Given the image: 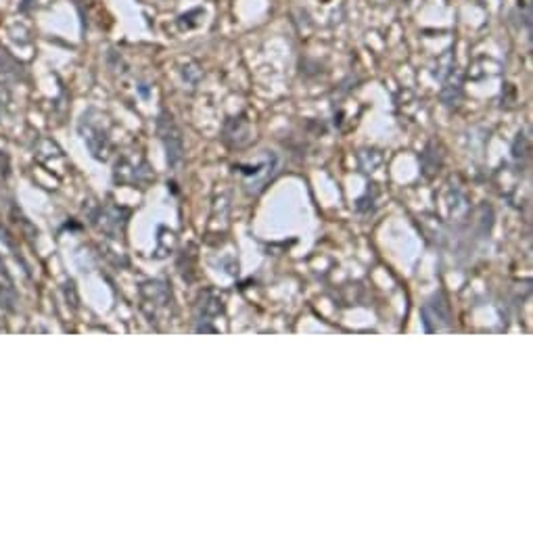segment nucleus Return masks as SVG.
<instances>
[{
	"label": "nucleus",
	"mask_w": 533,
	"mask_h": 533,
	"mask_svg": "<svg viewBox=\"0 0 533 533\" xmlns=\"http://www.w3.org/2000/svg\"><path fill=\"white\" fill-rule=\"evenodd\" d=\"M157 132L159 137L165 145V151H167V159L169 163H178L182 157V137H180V130H178V126L174 123L171 115H167L165 111L159 115L157 119Z\"/></svg>",
	"instance_id": "1"
},
{
	"label": "nucleus",
	"mask_w": 533,
	"mask_h": 533,
	"mask_svg": "<svg viewBox=\"0 0 533 533\" xmlns=\"http://www.w3.org/2000/svg\"><path fill=\"white\" fill-rule=\"evenodd\" d=\"M80 123L88 126L86 132L82 130V132H84V141L88 143V147H91V151H93L97 157H101V149H103V151L107 149V134H105V130H103L99 123H95L88 113L82 115V121H80Z\"/></svg>",
	"instance_id": "2"
},
{
	"label": "nucleus",
	"mask_w": 533,
	"mask_h": 533,
	"mask_svg": "<svg viewBox=\"0 0 533 533\" xmlns=\"http://www.w3.org/2000/svg\"><path fill=\"white\" fill-rule=\"evenodd\" d=\"M9 101V91L7 88L0 86V115H3V109H5V103Z\"/></svg>",
	"instance_id": "3"
}]
</instances>
